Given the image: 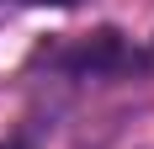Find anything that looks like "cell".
Returning a JSON list of instances; mask_svg holds the SVG:
<instances>
[{
    "instance_id": "obj_3",
    "label": "cell",
    "mask_w": 154,
    "mask_h": 149,
    "mask_svg": "<svg viewBox=\"0 0 154 149\" xmlns=\"http://www.w3.org/2000/svg\"><path fill=\"white\" fill-rule=\"evenodd\" d=\"M21 5H75V0H21Z\"/></svg>"
},
{
    "instance_id": "obj_1",
    "label": "cell",
    "mask_w": 154,
    "mask_h": 149,
    "mask_svg": "<svg viewBox=\"0 0 154 149\" xmlns=\"http://www.w3.org/2000/svg\"><path fill=\"white\" fill-rule=\"evenodd\" d=\"M48 64L59 74H75V80H91V74H122V69H138V53L128 48V37L117 27H101V32H85V37H75V43L53 48V53H43Z\"/></svg>"
},
{
    "instance_id": "obj_2",
    "label": "cell",
    "mask_w": 154,
    "mask_h": 149,
    "mask_svg": "<svg viewBox=\"0 0 154 149\" xmlns=\"http://www.w3.org/2000/svg\"><path fill=\"white\" fill-rule=\"evenodd\" d=\"M32 144H37V122H27V128H16V133L5 138L0 149H32Z\"/></svg>"
}]
</instances>
